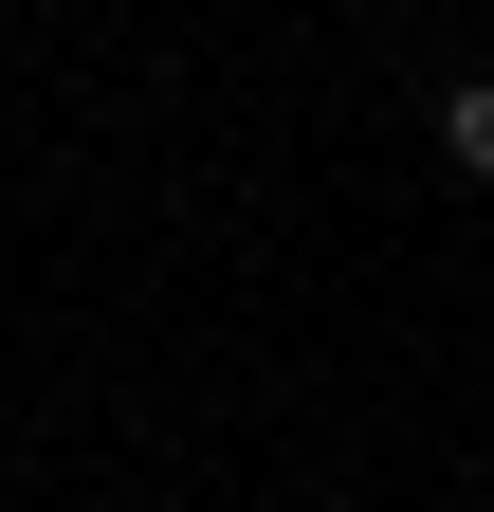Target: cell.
I'll list each match as a JSON object with an SVG mask.
<instances>
[{"instance_id":"6da1fadb","label":"cell","mask_w":494,"mask_h":512,"mask_svg":"<svg viewBox=\"0 0 494 512\" xmlns=\"http://www.w3.org/2000/svg\"><path fill=\"white\" fill-rule=\"evenodd\" d=\"M440 147H458V165L494 183V74H458V92H440Z\"/></svg>"}]
</instances>
